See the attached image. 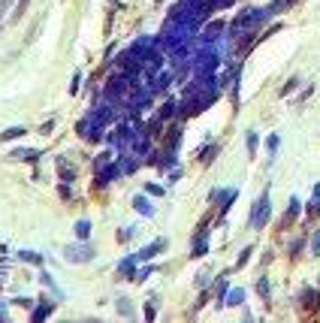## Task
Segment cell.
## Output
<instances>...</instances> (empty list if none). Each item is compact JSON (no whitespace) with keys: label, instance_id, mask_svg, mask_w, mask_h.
<instances>
[{"label":"cell","instance_id":"6da1fadb","mask_svg":"<svg viewBox=\"0 0 320 323\" xmlns=\"http://www.w3.org/2000/svg\"><path fill=\"white\" fill-rule=\"evenodd\" d=\"M64 257H67V263H91L94 260V248L91 245H70L64 251Z\"/></svg>","mask_w":320,"mask_h":323},{"label":"cell","instance_id":"7a4b0ae2","mask_svg":"<svg viewBox=\"0 0 320 323\" xmlns=\"http://www.w3.org/2000/svg\"><path fill=\"white\" fill-rule=\"evenodd\" d=\"M269 194H263L260 199H257V205H254V214H251V227L254 230H263L266 227V221H269Z\"/></svg>","mask_w":320,"mask_h":323},{"label":"cell","instance_id":"3957f363","mask_svg":"<svg viewBox=\"0 0 320 323\" xmlns=\"http://www.w3.org/2000/svg\"><path fill=\"white\" fill-rule=\"evenodd\" d=\"M163 248H166V239H157V242H151L148 248H142V251H139L136 260H151V257L157 254V251H163Z\"/></svg>","mask_w":320,"mask_h":323},{"label":"cell","instance_id":"277c9868","mask_svg":"<svg viewBox=\"0 0 320 323\" xmlns=\"http://www.w3.org/2000/svg\"><path fill=\"white\" fill-rule=\"evenodd\" d=\"M52 311H55V302H49V305H39V308H33L30 320H46V317H49Z\"/></svg>","mask_w":320,"mask_h":323},{"label":"cell","instance_id":"5b68a950","mask_svg":"<svg viewBox=\"0 0 320 323\" xmlns=\"http://www.w3.org/2000/svg\"><path fill=\"white\" fill-rule=\"evenodd\" d=\"M9 157H15V160H36L39 151H33V148H18V151H12Z\"/></svg>","mask_w":320,"mask_h":323},{"label":"cell","instance_id":"8992f818","mask_svg":"<svg viewBox=\"0 0 320 323\" xmlns=\"http://www.w3.org/2000/svg\"><path fill=\"white\" fill-rule=\"evenodd\" d=\"M133 208L142 211V214H154V208H151V202H148L145 196H133Z\"/></svg>","mask_w":320,"mask_h":323},{"label":"cell","instance_id":"52a82bcc","mask_svg":"<svg viewBox=\"0 0 320 323\" xmlns=\"http://www.w3.org/2000/svg\"><path fill=\"white\" fill-rule=\"evenodd\" d=\"M27 130L24 127H9V130H3V133H0V139H3V142H9V139H21Z\"/></svg>","mask_w":320,"mask_h":323},{"label":"cell","instance_id":"ba28073f","mask_svg":"<svg viewBox=\"0 0 320 323\" xmlns=\"http://www.w3.org/2000/svg\"><path fill=\"white\" fill-rule=\"evenodd\" d=\"M76 236H79V239H82V242H85V239L91 236V224H88L85 218H82V221H76Z\"/></svg>","mask_w":320,"mask_h":323},{"label":"cell","instance_id":"9c48e42d","mask_svg":"<svg viewBox=\"0 0 320 323\" xmlns=\"http://www.w3.org/2000/svg\"><path fill=\"white\" fill-rule=\"evenodd\" d=\"M296 214H299V199H290V208H287V214H284V221H281V224H284V227H287V224H293Z\"/></svg>","mask_w":320,"mask_h":323},{"label":"cell","instance_id":"30bf717a","mask_svg":"<svg viewBox=\"0 0 320 323\" xmlns=\"http://www.w3.org/2000/svg\"><path fill=\"white\" fill-rule=\"evenodd\" d=\"M302 299H305V302H302V305H305V308H311V311H314V308H317V302H320V299H317V293H314V290H305V293H302Z\"/></svg>","mask_w":320,"mask_h":323},{"label":"cell","instance_id":"8fae6325","mask_svg":"<svg viewBox=\"0 0 320 323\" xmlns=\"http://www.w3.org/2000/svg\"><path fill=\"white\" fill-rule=\"evenodd\" d=\"M18 257H21L24 263H43V257H39V254H36V251H21V254H18Z\"/></svg>","mask_w":320,"mask_h":323},{"label":"cell","instance_id":"7c38bea8","mask_svg":"<svg viewBox=\"0 0 320 323\" xmlns=\"http://www.w3.org/2000/svg\"><path fill=\"white\" fill-rule=\"evenodd\" d=\"M227 299H230L227 305H242V299H245V290H233V293H230Z\"/></svg>","mask_w":320,"mask_h":323},{"label":"cell","instance_id":"4fadbf2b","mask_svg":"<svg viewBox=\"0 0 320 323\" xmlns=\"http://www.w3.org/2000/svg\"><path fill=\"white\" fill-rule=\"evenodd\" d=\"M118 308H121L124 317H133V305H130V299H118Z\"/></svg>","mask_w":320,"mask_h":323},{"label":"cell","instance_id":"5bb4252c","mask_svg":"<svg viewBox=\"0 0 320 323\" xmlns=\"http://www.w3.org/2000/svg\"><path fill=\"white\" fill-rule=\"evenodd\" d=\"M39 281H43L46 287H52V290H55V296H61V290L55 287V281H52V275H49V272H43V275H39Z\"/></svg>","mask_w":320,"mask_h":323},{"label":"cell","instance_id":"9a60e30c","mask_svg":"<svg viewBox=\"0 0 320 323\" xmlns=\"http://www.w3.org/2000/svg\"><path fill=\"white\" fill-rule=\"evenodd\" d=\"M27 3H30V0H18V3H15V15H12V18H21V15L27 12Z\"/></svg>","mask_w":320,"mask_h":323},{"label":"cell","instance_id":"2e32d148","mask_svg":"<svg viewBox=\"0 0 320 323\" xmlns=\"http://www.w3.org/2000/svg\"><path fill=\"white\" fill-rule=\"evenodd\" d=\"M257 290H260V296H269V281H266V278L257 281Z\"/></svg>","mask_w":320,"mask_h":323},{"label":"cell","instance_id":"e0dca14e","mask_svg":"<svg viewBox=\"0 0 320 323\" xmlns=\"http://www.w3.org/2000/svg\"><path fill=\"white\" fill-rule=\"evenodd\" d=\"M248 151H251V154L257 151V133H254V130L248 133Z\"/></svg>","mask_w":320,"mask_h":323},{"label":"cell","instance_id":"ac0fdd59","mask_svg":"<svg viewBox=\"0 0 320 323\" xmlns=\"http://www.w3.org/2000/svg\"><path fill=\"white\" fill-rule=\"evenodd\" d=\"M269 151H272V154L278 151V136H269Z\"/></svg>","mask_w":320,"mask_h":323},{"label":"cell","instance_id":"d6986e66","mask_svg":"<svg viewBox=\"0 0 320 323\" xmlns=\"http://www.w3.org/2000/svg\"><path fill=\"white\" fill-rule=\"evenodd\" d=\"M314 257H320V233H314Z\"/></svg>","mask_w":320,"mask_h":323},{"label":"cell","instance_id":"ffe728a7","mask_svg":"<svg viewBox=\"0 0 320 323\" xmlns=\"http://www.w3.org/2000/svg\"><path fill=\"white\" fill-rule=\"evenodd\" d=\"M9 6V0H0V15H3V9Z\"/></svg>","mask_w":320,"mask_h":323}]
</instances>
